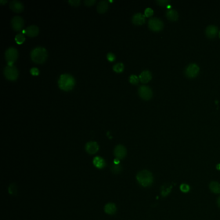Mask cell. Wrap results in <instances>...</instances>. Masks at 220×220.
I'll use <instances>...</instances> for the list:
<instances>
[{
  "instance_id": "obj_1",
  "label": "cell",
  "mask_w": 220,
  "mask_h": 220,
  "mask_svg": "<svg viewBox=\"0 0 220 220\" xmlns=\"http://www.w3.org/2000/svg\"><path fill=\"white\" fill-rule=\"evenodd\" d=\"M76 85V80L72 75L63 74L58 79V86L60 89L64 91H70L74 89Z\"/></svg>"
},
{
  "instance_id": "obj_2",
  "label": "cell",
  "mask_w": 220,
  "mask_h": 220,
  "mask_svg": "<svg viewBox=\"0 0 220 220\" xmlns=\"http://www.w3.org/2000/svg\"><path fill=\"white\" fill-rule=\"evenodd\" d=\"M31 57L33 62L37 64H42L47 59V51L42 47H36L31 50Z\"/></svg>"
},
{
  "instance_id": "obj_3",
  "label": "cell",
  "mask_w": 220,
  "mask_h": 220,
  "mask_svg": "<svg viewBox=\"0 0 220 220\" xmlns=\"http://www.w3.org/2000/svg\"><path fill=\"white\" fill-rule=\"evenodd\" d=\"M136 179L138 183L145 187L150 186L154 181L152 174L147 170L139 172L136 176Z\"/></svg>"
},
{
  "instance_id": "obj_4",
  "label": "cell",
  "mask_w": 220,
  "mask_h": 220,
  "mask_svg": "<svg viewBox=\"0 0 220 220\" xmlns=\"http://www.w3.org/2000/svg\"><path fill=\"white\" fill-rule=\"evenodd\" d=\"M5 77L10 81H15L18 78L19 73L17 68L14 65H7L4 68Z\"/></svg>"
},
{
  "instance_id": "obj_5",
  "label": "cell",
  "mask_w": 220,
  "mask_h": 220,
  "mask_svg": "<svg viewBox=\"0 0 220 220\" xmlns=\"http://www.w3.org/2000/svg\"><path fill=\"white\" fill-rule=\"evenodd\" d=\"M5 59L8 63V65H13V63L18 57V50L14 47H9L5 51Z\"/></svg>"
},
{
  "instance_id": "obj_6",
  "label": "cell",
  "mask_w": 220,
  "mask_h": 220,
  "mask_svg": "<svg viewBox=\"0 0 220 220\" xmlns=\"http://www.w3.org/2000/svg\"><path fill=\"white\" fill-rule=\"evenodd\" d=\"M148 27L150 30L154 32H159L163 28V22L158 18H150L148 22Z\"/></svg>"
},
{
  "instance_id": "obj_7",
  "label": "cell",
  "mask_w": 220,
  "mask_h": 220,
  "mask_svg": "<svg viewBox=\"0 0 220 220\" xmlns=\"http://www.w3.org/2000/svg\"><path fill=\"white\" fill-rule=\"evenodd\" d=\"M200 72L199 66L196 63H190L185 70L186 76L189 78H194L198 76Z\"/></svg>"
},
{
  "instance_id": "obj_8",
  "label": "cell",
  "mask_w": 220,
  "mask_h": 220,
  "mask_svg": "<svg viewBox=\"0 0 220 220\" xmlns=\"http://www.w3.org/2000/svg\"><path fill=\"white\" fill-rule=\"evenodd\" d=\"M138 94L144 100H149L152 98L153 93L152 90L149 86L146 85H141L138 89Z\"/></svg>"
},
{
  "instance_id": "obj_9",
  "label": "cell",
  "mask_w": 220,
  "mask_h": 220,
  "mask_svg": "<svg viewBox=\"0 0 220 220\" xmlns=\"http://www.w3.org/2000/svg\"><path fill=\"white\" fill-rule=\"evenodd\" d=\"M11 26L15 31H20L24 26V20L20 16H14L11 20Z\"/></svg>"
},
{
  "instance_id": "obj_10",
  "label": "cell",
  "mask_w": 220,
  "mask_h": 220,
  "mask_svg": "<svg viewBox=\"0 0 220 220\" xmlns=\"http://www.w3.org/2000/svg\"><path fill=\"white\" fill-rule=\"evenodd\" d=\"M114 154L116 159H123L127 154V149L122 145H118L114 148Z\"/></svg>"
},
{
  "instance_id": "obj_11",
  "label": "cell",
  "mask_w": 220,
  "mask_h": 220,
  "mask_svg": "<svg viewBox=\"0 0 220 220\" xmlns=\"http://www.w3.org/2000/svg\"><path fill=\"white\" fill-rule=\"evenodd\" d=\"M9 7L15 13H21L24 10V5L18 0H13L9 3Z\"/></svg>"
},
{
  "instance_id": "obj_12",
  "label": "cell",
  "mask_w": 220,
  "mask_h": 220,
  "mask_svg": "<svg viewBox=\"0 0 220 220\" xmlns=\"http://www.w3.org/2000/svg\"><path fill=\"white\" fill-rule=\"evenodd\" d=\"M85 150L89 154H94L99 150V145L96 141H90L86 144Z\"/></svg>"
},
{
  "instance_id": "obj_13",
  "label": "cell",
  "mask_w": 220,
  "mask_h": 220,
  "mask_svg": "<svg viewBox=\"0 0 220 220\" xmlns=\"http://www.w3.org/2000/svg\"><path fill=\"white\" fill-rule=\"evenodd\" d=\"M218 32V28L216 25H208L205 29L206 36L209 38H215Z\"/></svg>"
},
{
  "instance_id": "obj_14",
  "label": "cell",
  "mask_w": 220,
  "mask_h": 220,
  "mask_svg": "<svg viewBox=\"0 0 220 220\" xmlns=\"http://www.w3.org/2000/svg\"><path fill=\"white\" fill-rule=\"evenodd\" d=\"M132 21L136 25H141L145 22V17L141 13H136L133 15Z\"/></svg>"
},
{
  "instance_id": "obj_15",
  "label": "cell",
  "mask_w": 220,
  "mask_h": 220,
  "mask_svg": "<svg viewBox=\"0 0 220 220\" xmlns=\"http://www.w3.org/2000/svg\"><path fill=\"white\" fill-rule=\"evenodd\" d=\"M39 32V28L36 25H34L27 27L25 31L26 35L29 37H35L38 36Z\"/></svg>"
},
{
  "instance_id": "obj_16",
  "label": "cell",
  "mask_w": 220,
  "mask_h": 220,
  "mask_svg": "<svg viewBox=\"0 0 220 220\" xmlns=\"http://www.w3.org/2000/svg\"><path fill=\"white\" fill-rule=\"evenodd\" d=\"M152 76L151 72H150L149 71H147V70L143 71L140 74V76H139V79H140V81L143 83H148V82H150V81L152 79Z\"/></svg>"
},
{
  "instance_id": "obj_17",
  "label": "cell",
  "mask_w": 220,
  "mask_h": 220,
  "mask_svg": "<svg viewBox=\"0 0 220 220\" xmlns=\"http://www.w3.org/2000/svg\"><path fill=\"white\" fill-rule=\"evenodd\" d=\"M108 2L107 1V0H102V1H100L98 3L97 5V12L100 14L105 13L108 10Z\"/></svg>"
},
{
  "instance_id": "obj_18",
  "label": "cell",
  "mask_w": 220,
  "mask_h": 220,
  "mask_svg": "<svg viewBox=\"0 0 220 220\" xmlns=\"http://www.w3.org/2000/svg\"><path fill=\"white\" fill-rule=\"evenodd\" d=\"M166 16L170 21H176L179 18V14L174 9H169L166 13Z\"/></svg>"
},
{
  "instance_id": "obj_19",
  "label": "cell",
  "mask_w": 220,
  "mask_h": 220,
  "mask_svg": "<svg viewBox=\"0 0 220 220\" xmlns=\"http://www.w3.org/2000/svg\"><path fill=\"white\" fill-rule=\"evenodd\" d=\"M93 164L97 169H103V168L105 167L106 165L105 160L101 157H100V156H97V157H95L94 158Z\"/></svg>"
},
{
  "instance_id": "obj_20",
  "label": "cell",
  "mask_w": 220,
  "mask_h": 220,
  "mask_svg": "<svg viewBox=\"0 0 220 220\" xmlns=\"http://www.w3.org/2000/svg\"><path fill=\"white\" fill-rule=\"evenodd\" d=\"M117 211V208L116 206L115 205V204H112V203H109V204H107L105 206V212L108 214H114L116 213Z\"/></svg>"
},
{
  "instance_id": "obj_21",
  "label": "cell",
  "mask_w": 220,
  "mask_h": 220,
  "mask_svg": "<svg viewBox=\"0 0 220 220\" xmlns=\"http://www.w3.org/2000/svg\"><path fill=\"white\" fill-rule=\"evenodd\" d=\"M209 188L214 194L220 193V184L217 182H212L209 185Z\"/></svg>"
},
{
  "instance_id": "obj_22",
  "label": "cell",
  "mask_w": 220,
  "mask_h": 220,
  "mask_svg": "<svg viewBox=\"0 0 220 220\" xmlns=\"http://www.w3.org/2000/svg\"><path fill=\"white\" fill-rule=\"evenodd\" d=\"M172 190V185L170 184H165L164 185H163L161 187V195L162 196L165 197L169 195L170 194V193L171 192Z\"/></svg>"
},
{
  "instance_id": "obj_23",
  "label": "cell",
  "mask_w": 220,
  "mask_h": 220,
  "mask_svg": "<svg viewBox=\"0 0 220 220\" xmlns=\"http://www.w3.org/2000/svg\"><path fill=\"white\" fill-rule=\"evenodd\" d=\"M124 70V65L122 63H118L113 66V71L117 73L122 72Z\"/></svg>"
},
{
  "instance_id": "obj_24",
  "label": "cell",
  "mask_w": 220,
  "mask_h": 220,
  "mask_svg": "<svg viewBox=\"0 0 220 220\" xmlns=\"http://www.w3.org/2000/svg\"><path fill=\"white\" fill-rule=\"evenodd\" d=\"M25 40V37L24 36V35L22 33L18 34L15 37V41L19 45L24 43Z\"/></svg>"
},
{
  "instance_id": "obj_25",
  "label": "cell",
  "mask_w": 220,
  "mask_h": 220,
  "mask_svg": "<svg viewBox=\"0 0 220 220\" xmlns=\"http://www.w3.org/2000/svg\"><path fill=\"white\" fill-rule=\"evenodd\" d=\"M111 170L114 174H118L121 170V166L119 164H114L111 167Z\"/></svg>"
},
{
  "instance_id": "obj_26",
  "label": "cell",
  "mask_w": 220,
  "mask_h": 220,
  "mask_svg": "<svg viewBox=\"0 0 220 220\" xmlns=\"http://www.w3.org/2000/svg\"><path fill=\"white\" fill-rule=\"evenodd\" d=\"M139 77H138L136 75L132 74L129 77V82L130 83L133 84V85H137L139 82Z\"/></svg>"
},
{
  "instance_id": "obj_27",
  "label": "cell",
  "mask_w": 220,
  "mask_h": 220,
  "mask_svg": "<svg viewBox=\"0 0 220 220\" xmlns=\"http://www.w3.org/2000/svg\"><path fill=\"white\" fill-rule=\"evenodd\" d=\"M180 190L184 193H187L190 190V186L187 184L183 183L180 185Z\"/></svg>"
},
{
  "instance_id": "obj_28",
  "label": "cell",
  "mask_w": 220,
  "mask_h": 220,
  "mask_svg": "<svg viewBox=\"0 0 220 220\" xmlns=\"http://www.w3.org/2000/svg\"><path fill=\"white\" fill-rule=\"evenodd\" d=\"M9 191V193L11 194H16L17 189H16V186L15 185V184L13 183L10 185Z\"/></svg>"
},
{
  "instance_id": "obj_29",
  "label": "cell",
  "mask_w": 220,
  "mask_h": 220,
  "mask_svg": "<svg viewBox=\"0 0 220 220\" xmlns=\"http://www.w3.org/2000/svg\"><path fill=\"white\" fill-rule=\"evenodd\" d=\"M68 3L72 5V6L78 7L81 4V1L80 0H69V1H68Z\"/></svg>"
},
{
  "instance_id": "obj_30",
  "label": "cell",
  "mask_w": 220,
  "mask_h": 220,
  "mask_svg": "<svg viewBox=\"0 0 220 220\" xmlns=\"http://www.w3.org/2000/svg\"><path fill=\"white\" fill-rule=\"evenodd\" d=\"M154 14V11L151 8H147L145 10V16L146 17H150Z\"/></svg>"
},
{
  "instance_id": "obj_31",
  "label": "cell",
  "mask_w": 220,
  "mask_h": 220,
  "mask_svg": "<svg viewBox=\"0 0 220 220\" xmlns=\"http://www.w3.org/2000/svg\"><path fill=\"white\" fill-rule=\"evenodd\" d=\"M107 58L110 62H112L116 60V56L112 53H109L107 55Z\"/></svg>"
},
{
  "instance_id": "obj_32",
  "label": "cell",
  "mask_w": 220,
  "mask_h": 220,
  "mask_svg": "<svg viewBox=\"0 0 220 220\" xmlns=\"http://www.w3.org/2000/svg\"><path fill=\"white\" fill-rule=\"evenodd\" d=\"M30 72L33 76H38L39 74V71L38 68L33 67L30 70Z\"/></svg>"
},
{
  "instance_id": "obj_33",
  "label": "cell",
  "mask_w": 220,
  "mask_h": 220,
  "mask_svg": "<svg viewBox=\"0 0 220 220\" xmlns=\"http://www.w3.org/2000/svg\"><path fill=\"white\" fill-rule=\"evenodd\" d=\"M160 6H165L167 4H169L170 2L169 0H158V1L156 2Z\"/></svg>"
},
{
  "instance_id": "obj_34",
  "label": "cell",
  "mask_w": 220,
  "mask_h": 220,
  "mask_svg": "<svg viewBox=\"0 0 220 220\" xmlns=\"http://www.w3.org/2000/svg\"><path fill=\"white\" fill-rule=\"evenodd\" d=\"M96 2V0H85L84 2L86 6H89V7L93 5Z\"/></svg>"
},
{
  "instance_id": "obj_35",
  "label": "cell",
  "mask_w": 220,
  "mask_h": 220,
  "mask_svg": "<svg viewBox=\"0 0 220 220\" xmlns=\"http://www.w3.org/2000/svg\"><path fill=\"white\" fill-rule=\"evenodd\" d=\"M218 206H219V207L220 208V196L219 197V198H218Z\"/></svg>"
},
{
  "instance_id": "obj_36",
  "label": "cell",
  "mask_w": 220,
  "mask_h": 220,
  "mask_svg": "<svg viewBox=\"0 0 220 220\" xmlns=\"http://www.w3.org/2000/svg\"><path fill=\"white\" fill-rule=\"evenodd\" d=\"M216 169H217L218 170H220V163H219V164H218V165H216Z\"/></svg>"
},
{
  "instance_id": "obj_37",
  "label": "cell",
  "mask_w": 220,
  "mask_h": 220,
  "mask_svg": "<svg viewBox=\"0 0 220 220\" xmlns=\"http://www.w3.org/2000/svg\"><path fill=\"white\" fill-rule=\"evenodd\" d=\"M7 2V1H3V0H1V1H0V3H2V4L6 3Z\"/></svg>"
},
{
  "instance_id": "obj_38",
  "label": "cell",
  "mask_w": 220,
  "mask_h": 220,
  "mask_svg": "<svg viewBox=\"0 0 220 220\" xmlns=\"http://www.w3.org/2000/svg\"><path fill=\"white\" fill-rule=\"evenodd\" d=\"M219 38H220V31H219Z\"/></svg>"
}]
</instances>
